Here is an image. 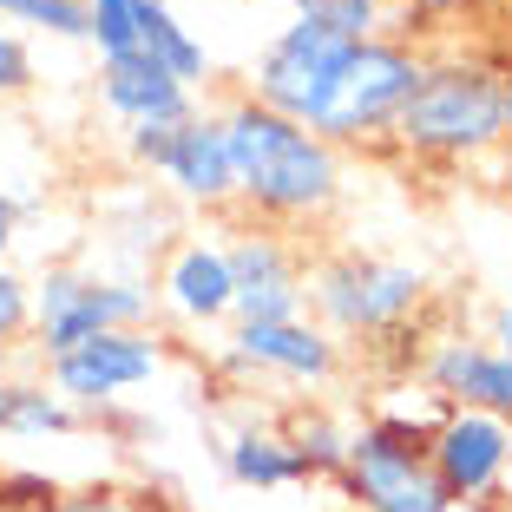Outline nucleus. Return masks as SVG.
Here are the masks:
<instances>
[{
  "instance_id": "nucleus-1",
  "label": "nucleus",
  "mask_w": 512,
  "mask_h": 512,
  "mask_svg": "<svg viewBox=\"0 0 512 512\" xmlns=\"http://www.w3.org/2000/svg\"><path fill=\"white\" fill-rule=\"evenodd\" d=\"M230 145V171H237V204L263 224H316L342 197V151L316 138L309 125L270 112L263 99L237 92L217 106Z\"/></svg>"
},
{
  "instance_id": "nucleus-2",
  "label": "nucleus",
  "mask_w": 512,
  "mask_h": 512,
  "mask_svg": "<svg viewBox=\"0 0 512 512\" xmlns=\"http://www.w3.org/2000/svg\"><path fill=\"white\" fill-rule=\"evenodd\" d=\"M394 145L414 158H486L506 145V73L486 60H427L414 99L394 119Z\"/></svg>"
},
{
  "instance_id": "nucleus-3",
  "label": "nucleus",
  "mask_w": 512,
  "mask_h": 512,
  "mask_svg": "<svg viewBox=\"0 0 512 512\" xmlns=\"http://www.w3.org/2000/svg\"><path fill=\"white\" fill-rule=\"evenodd\" d=\"M427 296V270L401 263V256H368V250H335L309 270V316L335 335H388L401 329Z\"/></svg>"
},
{
  "instance_id": "nucleus-4",
  "label": "nucleus",
  "mask_w": 512,
  "mask_h": 512,
  "mask_svg": "<svg viewBox=\"0 0 512 512\" xmlns=\"http://www.w3.org/2000/svg\"><path fill=\"white\" fill-rule=\"evenodd\" d=\"M421 73H427V60L414 53V46L394 40V33H375V40H362L355 53H348L329 106H322V119L309 125V132L329 138L335 151L381 145V138H394V119H401V106L414 99Z\"/></svg>"
},
{
  "instance_id": "nucleus-5",
  "label": "nucleus",
  "mask_w": 512,
  "mask_h": 512,
  "mask_svg": "<svg viewBox=\"0 0 512 512\" xmlns=\"http://www.w3.org/2000/svg\"><path fill=\"white\" fill-rule=\"evenodd\" d=\"M151 322V283L138 276H92V270H46L33 283V342L46 362L73 355L79 342L112 329Z\"/></svg>"
},
{
  "instance_id": "nucleus-6",
  "label": "nucleus",
  "mask_w": 512,
  "mask_h": 512,
  "mask_svg": "<svg viewBox=\"0 0 512 512\" xmlns=\"http://www.w3.org/2000/svg\"><path fill=\"white\" fill-rule=\"evenodd\" d=\"M355 46L362 40H342V33L316 27V20H289V27L256 53L250 99H263L270 112H283V119H296V125H316Z\"/></svg>"
},
{
  "instance_id": "nucleus-7",
  "label": "nucleus",
  "mask_w": 512,
  "mask_h": 512,
  "mask_svg": "<svg viewBox=\"0 0 512 512\" xmlns=\"http://www.w3.org/2000/svg\"><path fill=\"white\" fill-rule=\"evenodd\" d=\"M224 368L256 381H289V388H329L342 375V342L316 316L296 322H230Z\"/></svg>"
},
{
  "instance_id": "nucleus-8",
  "label": "nucleus",
  "mask_w": 512,
  "mask_h": 512,
  "mask_svg": "<svg viewBox=\"0 0 512 512\" xmlns=\"http://www.w3.org/2000/svg\"><path fill=\"white\" fill-rule=\"evenodd\" d=\"M165 368V348H158V335L151 329H112V335H92V342H79L73 355H60V362H46V388L60 394L66 407H112L125 401L132 388H145L151 375Z\"/></svg>"
},
{
  "instance_id": "nucleus-9",
  "label": "nucleus",
  "mask_w": 512,
  "mask_h": 512,
  "mask_svg": "<svg viewBox=\"0 0 512 512\" xmlns=\"http://www.w3.org/2000/svg\"><path fill=\"white\" fill-rule=\"evenodd\" d=\"M230 276H237V322H296L309 316V270L289 237L270 224H250L224 243Z\"/></svg>"
},
{
  "instance_id": "nucleus-10",
  "label": "nucleus",
  "mask_w": 512,
  "mask_h": 512,
  "mask_svg": "<svg viewBox=\"0 0 512 512\" xmlns=\"http://www.w3.org/2000/svg\"><path fill=\"white\" fill-rule=\"evenodd\" d=\"M434 460L440 486L453 493V506H467V499H486L512 467V421L499 414H480V407H447L434 427Z\"/></svg>"
},
{
  "instance_id": "nucleus-11",
  "label": "nucleus",
  "mask_w": 512,
  "mask_h": 512,
  "mask_svg": "<svg viewBox=\"0 0 512 512\" xmlns=\"http://www.w3.org/2000/svg\"><path fill=\"white\" fill-rule=\"evenodd\" d=\"M342 493L355 512H460L453 493L440 486L434 460H414V453H381L355 434V453L342 467Z\"/></svg>"
},
{
  "instance_id": "nucleus-12",
  "label": "nucleus",
  "mask_w": 512,
  "mask_h": 512,
  "mask_svg": "<svg viewBox=\"0 0 512 512\" xmlns=\"http://www.w3.org/2000/svg\"><path fill=\"white\" fill-rule=\"evenodd\" d=\"M158 302L191 329H217L237 322V276H230V250L217 237H184L158 270Z\"/></svg>"
},
{
  "instance_id": "nucleus-13",
  "label": "nucleus",
  "mask_w": 512,
  "mask_h": 512,
  "mask_svg": "<svg viewBox=\"0 0 512 512\" xmlns=\"http://www.w3.org/2000/svg\"><path fill=\"white\" fill-rule=\"evenodd\" d=\"M99 106L132 132V125H184L197 119V92L184 79H171L158 60L125 53V60H99Z\"/></svg>"
},
{
  "instance_id": "nucleus-14",
  "label": "nucleus",
  "mask_w": 512,
  "mask_h": 512,
  "mask_svg": "<svg viewBox=\"0 0 512 512\" xmlns=\"http://www.w3.org/2000/svg\"><path fill=\"white\" fill-rule=\"evenodd\" d=\"M158 178H165L184 204H204V211L237 204V171H230V145H224L217 112H197V119H184L178 132H171V151H165V165H158Z\"/></svg>"
},
{
  "instance_id": "nucleus-15",
  "label": "nucleus",
  "mask_w": 512,
  "mask_h": 512,
  "mask_svg": "<svg viewBox=\"0 0 512 512\" xmlns=\"http://www.w3.org/2000/svg\"><path fill=\"white\" fill-rule=\"evenodd\" d=\"M427 388L440 394L447 407H480V414H499L512 421V355L486 342H440L427 355Z\"/></svg>"
},
{
  "instance_id": "nucleus-16",
  "label": "nucleus",
  "mask_w": 512,
  "mask_h": 512,
  "mask_svg": "<svg viewBox=\"0 0 512 512\" xmlns=\"http://www.w3.org/2000/svg\"><path fill=\"white\" fill-rule=\"evenodd\" d=\"M224 473L250 493H283V486H309L289 434H270V427H237L224 440Z\"/></svg>"
},
{
  "instance_id": "nucleus-17",
  "label": "nucleus",
  "mask_w": 512,
  "mask_h": 512,
  "mask_svg": "<svg viewBox=\"0 0 512 512\" xmlns=\"http://www.w3.org/2000/svg\"><path fill=\"white\" fill-rule=\"evenodd\" d=\"M138 53L158 60L171 79H184L191 92L211 79V53H204V40L171 14V0H138Z\"/></svg>"
},
{
  "instance_id": "nucleus-18",
  "label": "nucleus",
  "mask_w": 512,
  "mask_h": 512,
  "mask_svg": "<svg viewBox=\"0 0 512 512\" xmlns=\"http://www.w3.org/2000/svg\"><path fill=\"white\" fill-rule=\"evenodd\" d=\"M79 414L46 388V381H0V434L7 440H40V434H73Z\"/></svg>"
},
{
  "instance_id": "nucleus-19",
  "label": "nucleus",
  "mask_w": 512,
  "mask_h": 512,
  "mask_svg": "<svg viewBox=\"0 0 512 512\" xmlns=\"http://www.w3.org/2000/svg\"><path fill=\"white\" fill-rule=\"evenodd\" d=\"M289 447H296V460H302V473H309V480H322V473H329V480H342L348 453H355V434H348L335 414H322V407H316V414L302 407L296 421H289Z\"/></svg>"
},
{
  "instance_id": "nucleus-20",
  "label": "nucleus",
  "mask_w": 512,
  "mask_h": 512,
  "mask_svg": "<svg viewBox=\"0 0 512 512\" xmlns=\"http://www.w3.org/2000/svg\"><path fill=\"white\" fill-rule=\"evenodd\" d=\"M394 0H289V20H316V27L342 33V40H375L388 33Z\"/></svg>"
},
{
  "instance_id": "nucleus-21",
  "label": "nucleus",
  "mask_w": 512,
  "mask_h": 512,
  "mask_svg": "<svg viewBox=\"0 0 512 512\" xmlns=\"http://www.w3.org/2000/svg\"><path fill=\"white\" fill-rule=\"evenodd\" d=\"M0 20L40 27V33H53V40H92L86 0H0Z\"/></svg>"
},
{
  "instance_id": "nucleus-22",
  "label": "nucleus",
  "mask_w": 512,
  "mask_h": 512,
  "mask_svg": "<svg viewBox=\"0 0 512 512\" xmlns=\"http://www.w3.org/2000/svg\"><path fill=\"white\" fill-rule=\"evenodd\" d=\"M86 14H92V46H99V60L138 53V0H86Z\"/></svg>"
},
{
  "instance_id": "nucleus-23",
  "label": "nucleus",
  "mask_w": 512,
  "mask_h": 512,
  "mask_svg": "<svg viewBox=\"0 0 512 512\" xmlns=\"http://www.w3.org/2000/svg\"><path fill=\"white\" fill-rule=\"evenodd\" d=\"M434 427H440V414H434V421H414V414H375V421L362 427V440L381 447V453H414V460H427Z\"/></svg>"
},
{
  "instance_id": "nucleus-24",
  "label": "nucleus",
  "mask_w": 512,
  "mask_h": 512,
  "mask_svg": "<svg viewBox=\"0 0 512 512\" xmlns=\"http://www.w3.org/2000/svg\"><path fill=\"white\" fill-rule=\"evenodd\" d=\"M20 335H33V283L0 263V348H14Z\"/></svg>"
},
{
  "instance_id": "nucleus-25",
  "label": "nucleus",
  "mask_w": 512,
  "mask_h": 512,
  "mask_svg": "<svg viewBox=\"0 0 512 512\" xmlns=\"http://www.w3.org/2000/svg\"><path fill=\"white\" fill-rule=\"evenodd\" d=\"M53 512H171V506H165V499H151V493H119V486H92V493L60 499Z\"/></svg>"
},
{
  "instance_id": "nucleus-26",
  "label": "nucleus",
  "mask_w": 512,
  "mask_h": 512,
  "mask_svg": "<svg viewBox=\"0 0 512 512\" xmlns=\"http://www.w3.org/2000/svg\"><path fill=\"white\" fill-rule=\"evenodd\" d=\"M33 92V46L14 27H0V99H20Z\"/></svg>"
},
{
  "instance_id": "nucleus-27",
  "label": "nucleus",
  "mask_w": 512,
  "mask_h": 512,
  "mask_svg": "<svg viewBox=\"0 0 512 512\" xmlns=\"http://www.w3.org/2000/svg\"><path fill=\"white\" fill-rule=\"evenodd\" d=\"M171 132H178V125H132V132H125V158H132L138 171H158L165 151H171Z\"/></svg>"
},
{
  "instance_id": "nucleus-28",
  "label": "nucleus",
  "mask_w": 512,
  "mask_h": 512,
  "mask_svg": "<svg viewBox=\"0 0 512 512\" xmlns=\"http://www.w3.org/2000/svg\"><path fill=\"white\" fill-rule=\"evenodd\" d=\"M486 348L512 355V302H499V309H493V322H486Z\"/></svg>"
},
{
  "instance_id": "nucleus-29",
  "label": "nucleus",
  "mask_w": 512,
  "mask_h": 512,
  "mask_svg": "<svg viewBox=\"0 0 512 512\" xmlns=\"http://www.w3.org/2000/svg\"><path fill=\"white\" fill-rule=\"evenodd\" d=\"M14 197H7V191H0V263H7V243H14Z\"/></svg>"
},
{
  "instance_id": "nucleus-30",
  "label": "nucleus",
  "mask_w": 512,
  "mask_h": 512,
  "mask_svg": "<svg viewBox=\"0 0 512 512\" xmlns=\"http://www.w3.org/2000/svg\"><path fill=\"white\" fill-rule=\"evenodd\" d=\"M506 145H512V73H506Z\"/></svg>"
},
{
  "instance_id": "nucleus-31",
  "label": "nucleus",
  "mask_w": 512,
  "mask_h": 512,
  "mask_svg": "<svg viewBox=\"0 0 512 512\" xmlns=\"http://www.w3.org/2000/svg\"><path fill=\"white\" fill-rule=\"evenodd\" d=\"M421 7H473V0H421Z\"/></svg>"
},
{
  "instance_id": "nucleus-32",
  "label": "nucleus",
  "mask_w": 512,
  "mask_h": 512,
  "mask_svg": "<svg viewBox=\"0 0 512 512\" xmlns=\"http://www.w3.org/2000/svg\"><path fill=\"white\" fill-rule=\"evenodd\" d=\"M506 191H512V158H506Z\"/></svg>"
}]
</instances>
